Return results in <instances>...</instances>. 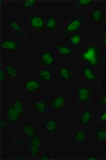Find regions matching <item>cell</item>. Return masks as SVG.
<instances>
[{
	"label": "cell",
	"instance_id": "cell-1",
	"mask_svg": "<svg viewBox=\"0 0 106 160\" xmlns=\"http://www.w3.org/2000/svg\"><path fill=\"white\" fill-rule=\"evenodd\" d=\"M80 56L82 61L92 66H96L99 63L100 59L99 48L94 45H90L84 49Z\"/></svg>",
	"mask_w": 106,
	"mask_h": 160
},
{
	"label": "cell",
	"instance_id": "cell-2",
	"mask_svg": "<svg viewBox=\"0 0 106 160\" xmlns=\"http://www.w3.org/2000/svg\"><path fill=\"white\" fill-rule=\"evenodd\" d=\"M29 22L32 28L37 31H41L45 26V21L43 17L39 15H33L29 19Z\"/></svg>",
	"mask_w": 106,
	"mask_h": 160
},
{
	"label": "cell",
	"instance_id": "cell-3",
	"mask_svg": "<svg viewBox=\"0 0 106 160\" xmlns=\"http://www.w3.org/2000/svg\"><path fill=\"white\" fill-rule=\"evenodd\" d=\"M92 93L90 89L87 87H82L78 91V98L80 101L88 102L91 99Z\"/></svg>",
	"mask_w": 106,
	"mask_h": 160
},
{
	"label": "cell",
	"instance_id": "cell-4",
	"mask_svg": "<svg viewBox=\"0 0 106 160\" xmlns=\"http://www.w3.org/2000/svg\"><path fill=\"white\" fill-rule=\"evenodd\" d=\"M82 22V18H78L75 19L68 24L66 27V31L70 32L77 31L80 28Z\"/></svg>",
	"mask_w": 106,
	"mask_h": 160
},
{
	"label": "cell",
	"instance_id": "cell-5",
	"mask_svg": "<svg viewBox=\"0 0 106 160\" xmlns=\"http://www.w3.org/2000/svg\"><path fill=\"white\" fill-rule=\"evenodd\" d=\"M20 113L17 111L13 106H10L7 110V119L12 123H15L18 122L20 118Z\"/></svg>",
	"mask_w": 106,
	"mask_h": 160
},
{
	"label": "cell",
	"instance_id": "cell-6",
	"mask_svg": "<svg viewBox=\"0 0 106 160\" xmlns=\"http://www.w3.org/2000/svg\"><path fill=\"white\" fill-rule=\"evenodd\" d=\"M83 73L87 80L92 82H97L98 78L95 72L89 67H85L83 69Z\"/></svg>",
	"mask_w": 106,
	"mask_h": 160
},
{
	"label": "cell",
	"instance_id": "cell-7",
	"mask_svg": "<svg viewBox=\"0 0 106 160\" xmlns=\"http://www.w3.org/2000/svg\"><path fill=\"white\" fill-rule=\"evenodd\" d=\"M1 46V48L3 49L12 50L18 48L19 44L13 40H7L2 42Z\"/></svg>",
	"mask_w": 106,
	"mask_h": 160
},
{
	"label": "cell",
	"instance_id": "cell-8",
	"mask_svg": "<svg viewBox=\"0 0 106 160\" xmlns=\"http://www.w3.org/2000/svg\"><path fill=\"white\" fill-rule=\"evenodd\" d=\"M25 87L27 92H32L40 89L41 85L36 80H31L26 82Z\"/></svg>",
	"mask_w": 106,
	"mask_h": 160
},
{
	"label": "cell",
	"instance_id": "cell-9",
	"mask_svg": "<svg viewBox=\"0 0 106 160\" xmlns=\"http://www.w3.org/2000/svg\"><path fill=\"white\" fill-rule=\"evenodd\" d=\"M54 57L49 52H43L42 55L41 62L43 66L46 67H49L53 64L54 62Z\"/></svg>",
	"mask_w": 106,
	"mask_h": 160
},
{
	"label": "cell",
	"instance_id": "cell-10",
	"mask_svg": "<svg viewBox=\"0 0 106 160\" xmlns=\"http://www.w3.org/2000/svg\"><path fill=\"white\" fill-rule=\"evenodd\" d=\"M66 102V99L62 96L55 97L52 101V106L55 110L61 109Z\"/></svg>",
	"mask_w": 106,
	"mask_h": 160
},
{
	"label": "cell",
	"instance_id": "cell-11",
	"mask_svg": "<svg viewBox=\"0 0 106 160\" xmlns=\"http://www.w3.org/2000/svg\"><path fill=\"white\" fill-rule=\"evenodd\" d=\"M92 119V113L89 110H85L83 112L81 115V122L82 124L86 125L89 124Z\"/></svg>",
	"mask_w": 106,
	"mask_h": 160
},
{
	"label": "cell",
	"instance_id": "cell-12",
	"mask_svg": "<svg viewBox=\"0 0 106 160\" xmlns=\"http://www.w3.org/2000/svg\"><path fill=\"white\" fill-rule=\"evenodd\" d=\"M38 77L45 82H49L52 78V72L47 69H43L40 72Z\"/></svg>",
	"mask_w": 106,
	"mask_h": 160
},
{
	"label": "cell",
	"instance_id": "cell-13",
	"mask_svg": "<svg viewBox=\"0 0 106 160\" xmlns=\"http://www.w3.org/2000/svg\"><path fill=\"white\" fill-rule=\"evenodd\" d=\"M36 112L40 114H44L47 110L46 103L42 100H39L35 103Z\"/></svg>",
	"mask_w": 106,
	"mask_h": 160
},
{
	"label": "cell",
	"instance_id": "cell-14",
	"mask_svg": "<svg viewBox=\"0 0 106 160\" xmlns=\"http://www.w3.org/2000/svg\"><path fill=\"white\" fill-rule=\"evenodd\" d=\"M82 40L81 34L75 33L72 35L69 38V41L72 45L77 46L80 44Z\"/></svg>",
	"mask_w": 106,
	"mask_h": 160
},
{
	"label": "cell",
	"instance_id": "cell-15",
	"mask_svg": "<svg viewBox=\"0 0 106 160\" xmlns=\"http://www.w3.org/2000/svg\"><path fill=\"white\" fill-rule=\"evenodd\" d=\"M22 131L24 134L29 138H32L35 136V132L31 126L27 124H25L23 126Z\"/></svg>",
	"mask_w": 106,
	"mask_h": 160
},
{
	"label": "cell",
	"instance_id": "cell-16",
	"mask_svg": "<svg viewBox=\"0 0 106 160\" xmlns=\"http://www.w3.org/2000/svg\"><path fill=\"white\" fill-rule=\"evenodd\" d=\"M60 77L65 81H68L71 77V71L67 67H62L59 71Z\"/></svg>",
	"mask_w": 106,
	"mask_h": 160
},
{
	"label": "cell",
	"instance_id": "cell-17",
	"mask_svg": "<svg viewBox=\"0 0 106 160\" xmlns=\"http://www.w3.org/2000/svg\"><path fill=\"white\" fill-rule=\"evenodd\" d=\"M57 122L55 120H51L47 121L46 123V130L49 132H53L57 128Z\"/></svg>",
	"mask_w": 106,
	"mask_h": 160
},
{
	"label": "cell",
	"instance_id": "cell-18",
	"mask_svg": "<svg viewBox=\"0 0 106 160\" xmlns=\"http://www.w3.org/2000/svg\"><path fill=\"white\" fill-rule=\"evenodd\" d=\"M57 49L58 52L63 55L71 54L72 52V49L70 47L63 45H57Z\"/></svg>",
	"mask_w": 106,
	"mask_h": 160
},
{
	"label": "cell",
	"instance_id": "cell-19",
	"mask_svg": "<svg viewBox=\"0 0 106 160\" xmlns=\"http://www.w3.org/2000/svg\"><path fill=\"white\" fill-rule=\"evenodd\" d=\"M6 71L10 77L15 78L17 76V69L11 64H9L6 66Z\"/></svg>",
	"mask_w": 106,
	"mask_h": 160
},
{
	"label": "cell",
	"instance_id": "cell-20",
	"mask_svg": "<svg viewBox=\"0 0 106 160\" xmlns=\"http://www.w3.org/2000/svg\"><path fill=\"white\" fill-rule=\"evenodd\" d=\"M92 18L93 21L100 22L103 18L102 11L99 9L93 10L92 12Z\"/></svg>",
	"mask_w": 106,
	"mask_h": 160
},
{
	"label": "cell",
	"instance_id": "cell-21",
	"mask_svg": "<svg viewBox=\"0 0 106 160\" xmlns=\"http://www.w3.org/2000/svg\"><path fill=\"white\" fill-rule=\"evenodd\" d=\"M86 138V132L84 130L77 131L75 136V141L78 142H84L85 141Z\"/></svg>",
	"mask_w": 106,
	"mask_h": 160
},
{
	"label": "cell",
	"instance_id": "cell-22",
	"mask_svg": "<svg viewBox=\"0 0 106 160\" xmlns=\"http://www.w3.org/2000/svg\"><path fill=\"white\" fill-rule=\"evenodd\" d=\"M46 27L49 29H54L57 26V21L54 17H50L46 21Z\"/></svg>",
	"mask_w": 106,
	"mask_h": 160
},
{
	"label": "cell",
	"instance_id": "cell-23",
	"mask_svg": "<svg viewBox=\"0 0 106 160\" xmlns=\"http://www.w3.org/2000/svg\"><path fill=\"white\" fill-rule=\"evenodd\" d=\"M13 107L17 111L19 112L20 114H22L24 104L22 101L18 99L15 100L14 102Z\"/></svg>",
	"mask_w": 106,
	"mask_h": 160
},
{
	"label": "cell",
	"instance_id": "cell-24",
	"mask_svg": "<svg viewBox=\"0 0 106 160\" xmlns=\"http://www.w3.org/2000/svg\"><path fill=\"white\" fill-rule=\"evenodd\" d=\"M9 26L10 27L14 30V31L17 32V33H19L20 34L22 35V28L19 24L16 21H11L9 22Z\"/></svg>",
	"mask_w": 106,
	"mask_h": 160
},
{
	"label": "cell",
	"instance_id": "cell-25",
	"mask_svg": "<svg viewBox=\"0 0 106 160\" xmlns=\"http://www.w3.org/2000/svg\"><path fill=\"white\" fill-rule=\"evenodd\" d=\"M96 138L100 142L106 141V129H101L97 131L96 133Z\"/></svg>",
	"mask_w": 106,
	"mask_h": 160
},
{
	"label": "cell",
	"instance_id": "cell-26",
	"mask_svg": "<svg viewBox=\"0 0 106 160\" xmlns=\"http://www.w3.org/2000/svg\"><path fill=\"white\" fill-rule=\"evenodd\" d=\"M29 153L31 156L35 158L37 156L39 152V147L32 145L29 146Z\"/></svg>",
	"mask_w": 106,
	"mask_h": 160
},
{
	"label": "cell",
	"instance_id": "cell-27",
	"mask_svg": "<svg viewBox=\"0 0 106 160\" xmlns=\"http://www.w3.org/2000/svg\"><path fill=\"white\" fill-rule=\"evenodd\" d=\"M29 142L32 145L38 146V147H41L43 145L41 140L37 137L34 136L31 138L29 139Z\"/></svg>",
	"mask_w": 106,
	"mask_h": 160
},
{
	"label": "cell",
	"instance_id": "cell-28",
	"mask_svg": "<svg viewBox=\"0 0 106 160\" xmlns=\"http://www.w3.org/2000/svg\"><path fill=\"white\" fill-rule=\"evenodd\" d=\"M36 3V0H26L23 3V6L25 8H29L34 6Z\"/></svg>",
	"mask_w": 106,
	"mask_h": 160
},
{
	"label": "cell",
	"instance_id": "cell-29",
	"mask_svg": "<svg viewBox=\"0 0 106 160\" xmlns=\"http://www.w3.org/2000/svg\"><path fill=\"white\" fill-rule=\"evenodd\" d=\"M92 3L91 0H79V7H84L90 5Z\"/></svg>",
	"mask_w": 106,
	"mask_h": 160
},
{
	"label": "cell",
	"instance_id": "cell-30",
	"mask_svg": "<svg viewBox=\"0 0 106 160\" xmlns=\"http://www.w3.org/2000/svg\"><path fill=\"white\" fill-rule=\"evenodd\" d=\"M99 121L101 123L106 122V111L104 112L100 116Z\"/></svg>",
	"mask_w": 106,
	"mask_h": 160
},
{
	"label": "cell",
	"instance_id": "cell-31",
	"mask_svg": "<svg viewBox=\"0 0 106 160\" xmlns=\"http://www.w3.org/2000/svg\"><path fill=\"white\" fill-rule=\"evenodd\" d=\"M5 78V74L4 73V72L2 70V69H1L0 70V80L1 82H2L4 81V79Z\"/></svg>",
	"mask_w": 106,
	"mask_h": 160
},
{
	"label": "cell",
	"instance_id": "cell-32",
	"mask_svg": "<svg viewBox=\"0 0 106 160\" xmlns=\"http://www.w3.org/2000/svg\"><path fill=\"white\" fill-rule=\"evenodd\" d=\"M100 104L106 106V95L104 97V98L99 101Z\"/></svg>",
	"mask_w": 106,
	"mask_h": 160
},
{
	"label": "cell",
	"instance_id": "cell-33",
	"mask_svg": "<svg viewBox=\"0 0 106 160\" xmlns=\"http://www.w3.org/2000/svg\"><path fill=\"white\" fill-rule=\"evenodd\" d=\"M6 120L4 119H1V127H3V128H5L6 127Z\"/></svg>",
	"mask_w": 106,
	"mask_h": 160
},
{
	"label": "cell",
	"instance_id": "cell-34",
	"mask_svg": "<svg viewBox=\"0 0 106 160\" xmlns=\"http://www.w3.org/2000/svg\"><path fill=\"white\" fill-rule=\"evenodd\" d=\"M41 160H49L50 158L48 156V155L46 154H43L41 156Z\"/></svg>",
	"mask_w": 106,
	"mask_h": 160
},
{
	"label": "cell",
	"instance_id": "cell-35",
	"mask_svg": "<svg viewBox=\"0 0 106 160\" xmlns=\"http://www.w3.org/2000/svg\"><path fill=\"white\" fill-rule=\"evenodd\" d=\"M14 144L15 146L17 147H21L22 146V142H20L19 141L16 142Z\"/></svg>",
	"mask_w": 106,
	"mask_h": 160
},
{
	"label": "cell",
	"instance_id": "cell-36",
	"mask_svg": "<svg viewBox=\"0 0 106 160\" xmlns=\"http://www.w3.org/2000/svg\"><path fill=\"white\" fill-rule=\"evenodd\" d=\"M86 159L88 160H97V158L95 157L92 156V157H89L87 158Z\"/></svg>",
	"mask_w": 106,
	"mask_h": 160
},
{
	"label": "cell",
	"instance_id": "cell-37",
	"mask_svg": "<svg viewBox=\"0 0 106 160\" xmlns=\"http://www.w3.org/2000/svg\"><path fill=\"white\" fill-rule=\"evenodd\" d=\"M104 44L105 46H106V35L105 36L104 38Z\"/></svg>",
	"mask_w": 106,
	"mask_h": 160
},
{
	"label": "cell",
	"instance_id": "cell-38",
	"mask_svg": "<svg viewBox=\"0 0 106 160\" xmlns=\"http://www.w3.org/2000/svg\"><path fill=\"white\" fill-rule=\"evenodd\" d=\"M17 159H24V158L22 157H18L17 158Z\"/></svg>",
	"mask_w": 106,
	"mask_h": 160
},
{
	"label": "cell",
	"instance_id": "cell-39",
	"mask_svg": "<svg viewBox=\"0 0 106 160\" xmlns=\"http://www.w3.org/2000/svg\"><path fill=\"white\" fill-rule=\"evenodd\" d=\"M103 18H104L105 19H106V14L103 15Z\"/></svg>",
	"mask_w": 106,
	"mask_h": 160
}]
</instances>
